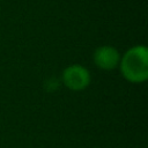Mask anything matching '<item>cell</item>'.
Instances as JSON below:
<instances>
[{"label": "cell", "mask_w": 148, "mask_h": 148, "mask_svg": "<svg viewBox=\"0 0 148 148\" xmlns=\"http://www.w3.org/2000/svg\"><path fill=\"white\" fill-rule=\"evenodd\" d=\"M62 83L73 91L86 89L90 83V74L88 69L81 65H71L62 72Z\"/></svg>", "instance_id": "2"}, {"label": "cell", "mask_w": 148, "mask_h": 148, "mask_svg": "<svg viewBox=\"0 0 148 148\" xmlns=\"http://www.w3.org/2000/svg\"><path fill=\"white\" fill-rule=\"evenodd\" d=\"M120 54L118 50L110 45L99 46L94 52V62L96 66L104 71H110L119 66Z\"/></svg>", "instance_id": "3"}, {"label": "cell", "mask_w": 148, "mask_h": 148, "mask_svg": "<svg viewBox=\"0 0 148 148\" xmlns=\"http://www.w3.org/2000/svg\"><path fill=\"white\" fill-rule=\"evenodd\" d=\"M121 75L131 83L145 82L148 77V51L143 45L127 50L119 61Z\"/></svg>", "instance_id": "1"}]
</instances>
